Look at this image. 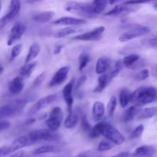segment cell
<instances>
[{"label":"cell","mask_w":157,"mask_h":157,"mask_svg":"<svg viewBox=\"0 0 157 157\" xmlns=\"http://www.w3.org/2000/svg\"><path fill=\"white\" fill-rule=\"evenodd\" d=\"M36 61H32V62L29 63V64H25L19 69L20 76L22 78L30 77L32 74L34 72V71L35 70V68H36Z\"/></svg>","instance_id":"obj_25"},{"label":"cell","mask_w":157,"mask_h":157,"mask_svg":"<svg viewBox=\"0 0 157 157\" xmlns=\"http://www.w3.org/2000/svg\"><path fill=\"white\" fill-rule=\"evenodd\" d=\"M108 4L109 1L107 0H95V1L91 2L94 13L96 15L103 13Z\"/></svg>","instance_id":"obj_29"},{"label":"cell","mask_w":157,"mask_h":157,"mask_svg":"<svg viewBox=\"0 0 157 157\" xmlns=\"http://www.w3.org/2000/svg\"><path fill=\"white\" fill-rule=\"evenodd\" d=\"M21 9V2L18 0H12L9 4V9L6 15L0 18V29L6 25L18 15Z\"/></svg>","instance_id":"obj_7"},{"label":"cell","mask_w":157,"mask_h":157,"mask_svg":"<svg viewBox=\"0 0 157 157\" xmlns=\"http://www.w3.org/2000/svg\"><path fill=\"white\" fill-rule=\"evenodd\" d=\"M81 127L82 128L83 131L85 132V133H90V131L91 130V125L89 123L88 119L87 117V115L83 114L81 116Z\"/></svg>","instance_id":"obj_36"},{"label":"cell","mask_w":157,"mask_h":157,"mask_svg":"<svg viewBox=\"0 0 157 157\" xmlns=\"http://www.w3.org/2000/svg\"><path fill=\"white\" fill-rule=\"evenodd\" d=\"M150 32V29L147 26L138 24L132 25L126 32L120 35L118 40L121 42H127V41L139 38V37L147 35Z\"/></svg>","instance_id":"obj_3"},{"label":"cell","mask_w":157,"mask_h":157,"mask_svg":"<svg viewBox=\"0 0 157 157\" xmlns=\"http://www.w3.org/2000/svg\"><path fill=\"white\" fill-rule=\"evenodd\" d=\"M140 6L138 5H130L123 2L121 4L116 5L114 7L107 12H106L105 15L107 16H117L121 15H127V14L132 13L139 9Z\"/></svg>","instance_id":"obj_9"},{"label":"cell","mask_w":157,"mask_h":157,"mask_svg":"<svg viewBox=\"0 0 157 157\" xmlns=\"http://www.w3.org/2000/svg\"><path fill=\"white\" fill-rule=\"evenodd\" d=\"M9 127H10V123H9V121H0V132L7 130Z\"/></svg>","instance_id":"obj_43"},{"label":"cell","mask_w":157,"mask_h":157,"mask_svg":"<svg viewBox=\"0 0 157 157\" xmlns=\"http://www.w3.org/2000/svg\"><path fill=\"white\" fill-rule=\"evenodd\" d=\"M138 113H139L138 107H135V106L130 107L127 110H126L125 111H124V114H123V121L125 123H127L133 121L135 118V117L137 116Z\"/></svg>","instance_id":"obj_31"},{"label":"cell","mask_w":157,"mask_h":157,"mask_svg":"<svg viewBox=\"0 0 157 157\" xmlns=\"http://www.w3.org/2000/svg\"><path fill=\"white\" fill-rule=\"evenodd\" d=\"M122 64L129 69H136L138 67H140V56L137 54H130L124 57L122 60Z\"/></svg>","instance_id":"obj_18"},{"label":"cell","mask_w":157,"mask_h":157,"mask_svg":"<svg viewBox=\"0 0 157 157\" xmlns=\"http://www.w3.org/2000/svg\"><path fill=\"white\" fill-rule=\"evenodd\" d=\"M63 111L61 107H55L51 110L48 118L45 121V125L48 130L55 132L61 127L63 121Z\"/></svg>","instance_id":"obj_6"},{"label":"cell","mask_w":157,"mask_h":157,"mask_svg":"<svg viewBox=\"0 0 157 157\" xmlns=\"http://www.w3.org/2000/svg\"><path fill=\"white\" fill-rule=\"evenodd\" d=\"M62 48H63L62 45H57L56 47L55 48V49H54V54H55V55H58V54H59L60 52H61Z\"/></svg>","instance_id":"obj_48"},{"label":"cell","mask_w":157,"mask_h":157,"mask_svg":"<svg viewBox=\"0 0 157 157\" xmlns=\"http://www.w3.org/2000/svg\"><path fill=\"white\" fill-rule=\"evenodd\" d=\"M3 71H4V67H3V66L2 65V64H1V63H0V75H1V74L2 73Z\"/></svg>","instance_id":"obj_49"},{"label":"cell","mask_w":157,"mask_h":157,"mask_svg":"<svg viewBox=\"0 0 157 157\" xmlns=\"http://www.w3.org/2000/svg\"><path fill=\"white\" fill-rule=\"evenodd\" d=\"M21 49H22V44H18L12 48V52H11V57H10L11 61H14L15 58H17L18 56H19V55L21 52Z\"/></svg>","instance_id":"obj_37"},{"label":"cell","mask_w":157,"mask_h":157,"mask_svg":"<svg viewBox=\"0 0 157 157\" xmlns=\"http://www.w3.org/2000/svg\"><path fill=\"white\" fill-rule=\"evenodd\" d=\"M157 99V89L152 86L141 87L132 92L131 101L135 107H139L151 104Z\"/></svg>","instance_id":"obj_1"},{"label":"cell","mask_w":157,"mask_h":157,"mask_svg":"<svg viewBox=\"0 0 157 157\" xmlns=\"http://www.w3.org/2000/svg\"><path fill=\"white\" fill-rule=\"evenodd\" d=\"M45 78H46L45 72H42V73H41L40 75H38V76L35 78V79L34 80L33 83H32V86H33V87H38V86L41 85V84L44 82V80H45Z\"/></svg>","instance_id":"obj_40"},{"label":"cell","mask_w":157,"mask_h":157,"mask_svg":"<svg viewBox=\"0 0 157 157\" xmlns=\"http://www.w3.org/2000/svg\"><path fill=\"white\" fill-rule=\"evenodd\" d=\"M107 122L106 121H101L98 122L94 127H92L91 130L89 133V137L90 139H97L99 136H102L103 130L105 127Z\"/></svg>","instance_id":"obj_28"},{"label":"cell","mask_w":157,"mask_h":157,"mask_svg":"<svg viewBox=\"0 0 157 157\" xmlns=\"http://www.w3.org/2000/svg\"><path fill=\"white\" fill-rule=\"evenodd\" d=\"M112 61L110 58L107 56L100 57L97 61L96 67H95V72L98 75H101L103 74H106V72L111 67Z\"/></svg>","instance_id":"obj_17"},{"label":"cell","mask_w":157,"mask_h":157,"mask_svg":"<svg viewBox=\"0 0 157 157\" xmlns=\"http://www.w3.org/2000/svg\"><path fill=\"white\" fill-rule=\"evenodd\" d=\"M24 80L21 76L15 77L12 80L9 85V93L12 95H17L24 89Z\"/></svg>","instance_id":"obj_19"},{"label":"cell","mask_w":157,"mask_h":157,"mask_svg":"<svg viewBox=\"0 0 157 157\" xmlns=\"http://www.w3.org/2000/svg\"><path fill=\"white\" fill-rule=\"evenodd\" d=\"M60 151V149L58 147H55L54 145H44L41 146V147H38V148L35 149L32 153L34 155H41L45 154V153H57Z\"/></svg>","instance_id":"obj_27"},{"label":"cell","mask_w":157,"mask_h":157,"mask_svg":"<svg viewBox=\"0 0 157 157\" xmlns=\"http://www.w3.org/2000/svg\"><path fill=\"white\" fill-rule=\"evenodd\" d=\"M150 76V71L148 69H142L141 71H140L139 72L136 74L135 75V79L137 80V81H144V80L147 79Z\"/></svg>","instance_id":"obj_39"},{"label":"cell","mask_w":157,"mask_h":157,"mask_svg":"<svg viewBox=\"0 0 157 157\" xmlns=\"http://www.w3.org/2000/svg\"><path fill=\"white\" fill-rule=\"evenodd\" d=\"M35 143L31 139L29 133L25 135H22V136H19L17 139H15L13 141V143L9 146L10 147L11 153H15V152H18L21 149L33 145Z\"/></svg>","instance_id":"obj_14"},{"label":"cell","mask_w":157,"mask_h":157,"mask_svg":"<svg viewBox=\"0 0 157 157\" xmlns=\"http://www.w3.org/2000/svg\"><path fill=\"white\" fill-rule=\"evenodd\" d=\"M117 105V100L115 96H112L108 101L107 106V112L109 117H113Z\"/></svg>","instance_id":"obj_34"},{"label":"cell","mask_w":157,"mask_h":157,"mask_svg":"<svg viewBox=\"0 0 157 157\" xmlns=\"http://www.w3.org/2000/svg\"><path fill=\"white\" fill-rule=\"evenodd\" d=\"M1 9H2V3L0 2V12H1Z\"/></svg>","instance_id":"obj_52"},{"label":"cell","mask_w":157,"mask_h":157,"mask_svg":"<svg viewBox=\"0 0 157 157\" xmlns=\"http://www.w3.org/2000/svg\"><path fill=\"white\" fill-rule=\"evenodd\" d=\"M26 31V26L24 23L17 22L12 26L9 35L8 36L7 44L9 46L12 45L14 42L18 41L25 34Z\"/></svg>","instance_id":"obj_12"},{"label":"cell","mask_w":157,"mask_h":157,"mask_svg":"<svg viewBox=\"0 0 157 157\" xmlns=\"http://www.w3.org/2000/svg\"><path fill=\"white\" fill-rule=\"evenodd\" d=\"M40 52H41V46H40V44L37 42L32 43L30 47H29V52H28L27 55H26L25 64H29V63L32 62V61H34L38 57Z\"/></svg>","instance_id":"obj_22"},{"label":"cell","mask_w":157,"mask_h":157,"mask_svg":"<svg viewBox=\"0 0 157 157\" xmlns=\"http://www.w3.org/2000/svg\"><path fill=\"white\" fill-rule=\"evenodd\" d=\"M75 79H72L66 84L62 90V96L64 102L67 105V113H70L73 110L74 98H73V88L75 87Z\"/></svg>","instance_id":"obj_11"},{"label":"cell","mask_w":157,"mask_h":157,"mask_svg":"<svg viewBox=\"0 0 157 157\" xmlns=\"http://www.w3.org/2000/svg\"><path fill=\"white\" fill-rule=\"evenodd\" d=\"M69 71H70V67L68 66H64L58 69L50 80V82L48 84L49 87H53L62 84L67 79Z\"/></svg>","instance_id":"obj_13"},{"label":"cell","mask_w":157,"mask_h":157,"mask_svg":"<svg viewBox=\"0 0 157 157\" xmlns=\"http://www.w3.org/2000/svg\"><path fill=\"white\" fill-rule=\"evenodd\" d=\"M8 157H24V152L22 151H18L16 152L15 153H13V154L10 155Z\"/></svg>","instance_id":"obj_47"},{"label":"cell","mask_w":157,"mask_h":157,"mask_svg":"<svg viewBox=\"0 0 157 157\" xmlns=\"http://www.w3.org/2000/svg\"><path fill=\"white\" fill-rule=\"evenodd\" d=\"M67 12L75 14L84 18H94L96 16L93 12L91 2H67L64 7Z\"/></svg>","instance_id":"obj_2"},{"label":"cell","mask_w":157,"mask_h":157,"mask_svg":"<svg viewBox=\"0 0 157 157\" xmlns=\"http://www.w3.org/2000/svg\"><path fill=\"white\" fill-rule=\"evenodd\" d=\"M98 84L95 89L94 90V91L95 93H101L104 89L106 88L107 85L108 84L109 81H110V79H109V76L107 74H103V75H101L99 77H98Z\"/></svg>","instance_id":"obj_30"},{"label":"cell","mask_w":157,"mask_h":157,"mask_svg":"<svg viewBox=\"0 0 157 157\" xmlns=\"http://www.w3.org/2000/svg\"><path fill=\"white\" fill-rule=\"evenodd\" d=\"M153 8L157 11V2H153Z\"/></svg>","instance_id":"obj_50"},{"label":"cell","mask_w":157,"mask_h":157,"mask_svg":"<svg viewBox=\"0 0 157 157\" xmlns=\"http://www.w3.org/2000/svg\"><path fill=\"white\" fill-rule=\"evenodd\" d=\"M105 106L101 101H95L92 106V117L94 121H100L105 113Z\"/></svg>","instance_id":"obj_20"},{"label":"cell","mask_w":157,"mask_h":157,"mask_svg":"<svg viewBox=\"0 0 157 157\" xmlns=\"http://www.w3.org/2000/svg\"><path fill=\"white\" fill-rule=\"evenodd\" d=\"M82 31V29H81L78 26H70V27H65L64 29H61V30L58 31L55 33V36L57 38H65V37L69 36L73 34L78 33Z\"/></svg>","instance_id":"obj_23"},{"label":"cell","mask_w":157,"mask_h":157,"mask_svg":"<svg viewBox=\"0 0 157 157\" xmlns=\"http://www.w3.org/2000/svg\"><path fill=\"white\" fill-rule=\"evenodd\" d=\"M57 99H58V94H57L48 95V96L41 98L30 109V111H29L30 112V114H36L37 113H38L39 111L44 110V108L51 105Z\"/></svg>","instance_id":"obj_10"},{"label":"cell","mask_w":157,"mask_h":157,"mask_svg":"<svg viewBox=\"0 0 157 157\" xmlns=\"http://www.w3.org/2000/svg\"><path fill=\"white\" fill-rule=\"evenodd\" d=\"M131 95L132 92L129 89L123 88L121 90L119 94V101L121 107L122 108H125L126 107H127L129 103H130V101H131Z\"/></svg>","instance_id":"obj_26"},{"label":"cell","mask_w":157,"mask_h":157,"mask_svg":"<svg viewBox=\"0 0 157 157\" xmlns=\"http://www.w3.org/2000/svg\"><path fill=\"white\" fill-rule=\"evenodd\" d=\"M87 22L85 19L83 18H78L75 17L71 16H64L58 18L52 21V24L54 25H63L66 27H70V26H80L81 25H84Z\"/></svg>","instance_id":"obj_15"},{"label":"cell","mask_w":157,"mask_h":157,"mask_svg":"<svg viewBox=\"0 0 157 157\" xmlns=\"http://www.w3.org/2000/svg\"><path fill=\"white\" fill-rule=\"evenodd\" d=\"M55 16V12L53 11H44L39 12L32 16V18L35 21L39 23H47L52 19Z\"/></svg>","instance_id":"obj_24"},{"label":"cell","mask_w":157,"mask_h":157,"mask_svg":"<svg viewBox=\"0 0 157 157\" xmlns=\"http://www.w3.org/2000/svg\"><path fill=\"white\" fill-rule=\"evenodd\" d=\"M4 119V117H3L2 114V112L1 110H0V121H2V120Z\"/></svg>","instance_id":"obj_51"},{"label":"cell","mask_w":157,"mask_h":157,"mask_svg":"<svg viewBox=\"0 0 157 157\" xmlns=\"http://www.w3.org/2000/svg\"><path fill=\"white\" fill-rule=\"evenodd\" d=\"M75 157H94V156H93V153H92L91 152H85V153H80L79 155H78V156Z\"/></svg>","instance_id":"obj_46"},{"label":"cell","mask_w":157,"mask_h":157,"mask_svg":"<svg viewBox=\"0 0 157 157\" xmlns=\"http://www.w3.org/2000/svg\"><path fill=\"white\" fill-rule=\"evenodd\" d=\"M104 32H105V27L104 26H99V27L94 28V29L88 31V32L76 35L75 37H74L73 39L84 41H98L102 38V35L104 33Z\"/></svg>","instance_id":"obj_8"},{"label":"cell","mask_w":157,"mask_h":157,"mask_svg":"<svg viewBox=\"0 0 157 157\" xmlns=\"http://www.w3.org/2000/svg\"><path fill=\"white\" fill-rule=\"evenodd\" d=\"M10 147L9 146H3L0 147V157H5L11 154Z\"/></svg>","instance_id":"obj_42"},{"label":"cell","mask_w":157,"mask_h":157,"mask_svg":"<svg viewBox=\"0 0 157 157\" xmlns=\"http://www.w3.org/2000/svg\"><path fill=\"white\" fill-rule=\"evenodd\" d=\"M144 131V125L140 124V125L137 126V127L133 130V132H132L131 135H130V139L132 140L138 139V138H140L141 136H142Z\"/></svg>","instance_id":"obj_38"},{"label":"cell","mask_w":157,"mask_h":157,"mask_svg":"<svg viewBox=\"0 0 157 157\" xmlns=\"http://www.w3.org/2000/svg\"><path fill=\"white\" fill-rule=\"evenodd\" d=\"M102 136H104L106 140L111 142L114 145L121 146L125 142V137L124 135L116 127L107 122L103 130Z\"/></svg>","instance_id":"obj_5"},{"label":"cell","mask_w":157,"mask_h":157,"mask_svg":"<svg viewBox=\"0 0 157 157\" xmlns=\"http://www.w3.org/2000/svg\"><path fill=\"white\" fill-rule=\"evenodd\" d=\"M90 61V56L89 54L86 53V52H83L81 55H79V58H78V62H79V65H78V70L79 71H82L87 65L88 64V63Z\"/></svg>","instance_id":"obj_33"},{"label":"cell","mask_w":157,"mask_h":157,"mask_svg":"<svg viewBox=\"0 0 157 157\" xmlns=\"http://www.w3.org/2000/svg\"><path fill=\"white\" fill-rule=\"evenodd\" d=\"M81 116H82L81 109L80 107H76V108L73 109V110L70 113H68L67 118L64 121V127L69 129V130L75 128V127L78 125L80 119L81 118Z\"/></svg>","instance_id":"obj_16"},{"label":"cell","mask_w":157,"mask_h":157,"mask_svg":"<svg viewBox=\"0 0 157 157\" xmlns=\"http://www.w3.org/2000/svg\"><path fill=\"white\" fill-rule=\"evenodd\" d=\"M156 113V110L154 107H146L140 110L137 114L138 120H147L153 117Z\"/></svg>","instance_id":"obj_32"},{"label":"cell","mask_w":157,"mask_h":157,"mask_svg":"<svg viewBox=\"0 0 157 157\" xmlns=\"http://www.w3.org/2000/svg\"><path fill=\"white\" fill-rule=\"evenodd\" d=\"M87 75H82V76L80 77V78L78 79V82H77V84L75 85V90H79V89L81 88V87H82L84 84H85V82L87 81Z\"/></svg>","instance_id":"obj_41"},{"label":"cell","mask_w":157,"mask_h":157,"mask_svg":"<svg viewBox=\"0 0 157 157\" xmlns=\"http://www.w3.org/2000/svg\"><path fill=\"white\" fill-rule=\"evenodd\" d=\"M156 152L153 146L144 145L137 147L133 153L134 157H150L153 156Z\"/></svg>","instance_id":"obj_21"},{"label":"cell","mask_w":157,"mask_h":157,"mask_svg":"<svg viewBox=\"0 0 157 157\" xmlns=\"http://www.w3.org/2000/svg\"><path fill=\"white\" fill-rule=\"evenodd\" d=\"M147 43H148V45H150V47L157 48V36L150 38Z\"/></svg>","instance_id":"obj_44"},{"label":"cell","mask_w":157,"mask_h":157,"mask_svg":"<svg viewBox=\"0 0 157 157\" xmlns=\"http://www.w3.org/2000/svg\"><path fill=\"white\" fill-rule=\"evenodd\" d=\"M130 154L129 152H122V153H120L118 154L114 155V156H112L110 157H130Z\"/></svg>","instance_id":"obj_45"},{"label":"cell","mask_w":157,"mask_h":157,"mask_svg":"<svg viewBox=\"0 0 157 157\" xmlns=\"http://www.w3.org/2000/svg\"><path fill=\"white\" fill-rule=\"evenodd\" d=\"M29 135L35 144L38 141L52 142V141H58L61 140V135L48 129H38V130H33L30 132Z\"/></svg>","instance_id":"obj_4"},{"label":"cell","mask_w":157,"mask_h":157,"mask_svg":"<svg viewBox=\"0 0 157 157\" xmlns=\"http://www.w3.org/2000/svg\"><path fill=\"white\" fill-rule=\"evenodd\" d=\"M114 146V144H112L111 142H110V141L107 140H101V142H100V144H98L97 150H98V152H105L107 151V150H111Z\"/></svg>","instance_id":"obj_35"}]
</instances>
